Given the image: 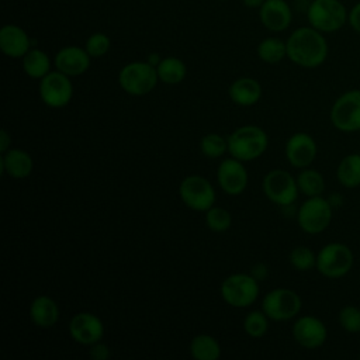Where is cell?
I'll use <instances>...</instances> for the list:
<instances>
[{
  "label": "cell",
  "mask_w": 360,
  "mask_h": 360,
  "mask_svg": "<svg viewBox=\"0 0 360 360\" xmlns=\"http://www.w3.org/2000/svg\"><path fill=\"white\" fill-rule=\"evenodd\" d=\"M285 44L287 58L301 68H318L328 58L329 46L323 32L315 30L311 25L294 30Z\"/></svg>",
  "instance_id": "obj_1"
},
{
  "label": "cell",
  "mask_w": 360,
  "mask_h": 360,
  "mask_svg": "<svg viewBox=\"0 0 360 360\" xmlns=\"http://www.w3.org/2000/svg\"><path fill=\"white\" fill-rule=\"evenodd\" d=\"M228 152L240 162H250L260 158L269 145L267 134L256 125H245L236 128L229 136Z\"/></svg>",
  "instance_id": "obj_2"
},
{
  "label": "cell",
  "mask_w": 360,
  "mask_h": 360,
  "mask_svg": "<svg viewBox=\"0 0 360 360\" xmlns=\"http://www.w3.org/2000/svg\"><path fill=\"white\" fill-rule=\"evenodd\" d=\"M349 10L340 0H312L307 10V18L311 27L332 34L347 24Z\"/></svg>",
  "instance_id": "obj_3"
},
{
  "label": "cell",
  "mask_w": 360,
  "mask_h": 360,
  "mask_svg": "<svg viewBox=\"0 0 360 360\" xmlns=\"http://www.w3.org/2000/svg\"><path fill=\"white\" fill-rule=\"evenodd\" d=\"M354 264L352 249L340 242H330L316 253V270L328 278H340L346 276Z\"/></svg>",
  "instance_id": "obj_4"
},
{
  "label": "cell",
  "mask_w": 360,
  "mask_h": 360,
  "mask_svg": "<svg viewBox=\"0 0 360 360\" xmlns=\"http://www.w3.org/2000/svg\"><path fill=\"white\" fill-rule=\"evenodd\" d=\"M158 70L148 60H136L127 63L118 73L121 89L131 96H145L158 84Z\"/></svg>",
  "instance_id": "obj_5"
},
{
  "label": "cell",
  "mask_w": 360,
  "mask_h": 360,
  "mask_svg": "<svg viewBox=\"0 0 360 360\" xmlns=\"http://www.w3.org/2000/svg\"><path fill=\"white\" fill-rule=\"evenodd\" d=\"M221 297L233 308H246L259 297V281L250 274H231L221 284Z\"/></svg>",
  "instance_id": "obj_6"
},
{
  "label": "cell",
  "mask_w": 360,
  "mask_h": 360,
  "mask_svg": "<svg viewBox=\"0 0 360 360\" xmlns=\"http://www.w3.org/2000/svg\"><path fill=\"white\" fill-rule=\"evenodd\" d=\"M332 125L342 132L360 131V89L342 93L330 107Z\"/></svg>",
  "instance_id": "obj_7"
},
{
  "label": "cell",
  "mask_w": 360,
  "mask_h": 360,
  "mask_svg": "<svg viewBox=\"0 0 360 360\" xmlns=\"http://www.w3.org/2000/svg\"><path fill=\"white\" fill-rule=\"evenodd\" d=\"M333 207L328 198L322 195L308 197L297 211L300 228L311 235L323 232L332 221Z\"/></svg>",
  "instance_id": "obj_8"
},
{
  "label": "cell",
  "mask_w": 360,
  "mask_h": 360,
  "mask_svg": "<svg viewBox=\"0 0 360 360\" xmlns=\"http://www.w3.org/2000/svg\"><path fill=\"white\" fill-rule=\"evenodd\" d=\"M300 295L290 288H274L262 300V311L273 321H288L301 311Z\"/></svg>",
  "instance_id": "obj_9"
},
{
  "label": "cell",
  "mask_w": 360,
  "mask_h": 360,
  "mask_svg": "<svg viewBox=\"0 0 360 360\" xmlns=\"http://www.w3.org/2000/svg\"><path fill=\"white\" fill-rule=\"evenodd\" d=\"M264 195L280 207H290L298 197L297 179L281 169L270 170L263 179Z\"/></svg>",
  "instance_id": "obj_10"
},
{
  "label": "cell",
  "mask_w": 360,
  "mask_h": 360,
  "mask_svg": "<svg viewBox=\"0 0 360 360\" xmlns=\"http://www.w3.org/2000/svg\"><path fill=\"white\" fill-rule=\"evenodd\" d=\"M181 201L194 211H207L215 202L212 184L202 176L191 174L181 180L179 187Z\"/></svg>",
  "instance_id": "obj_11"
},
{
  "label": "cell",
  "mask_w": 360,
  "mask_h": 360,
  "mask_svg": "<svg viewBox=\"0 0 360 360\" xmlns=\"http://www.w3.org/2000/svg\"><path fill=\"white\" fill-rule=\"evenodd\" d=\"M69 77L70 76L56 69L39 79V97L45 105L51 108H62L70 103L73 84Z\"/></svg>",
  "instance_id": "obj_12"
},
{
  "label": "cell",
  "mask_w": 360,
  "mask_h": 360,
  "mask_svg": "<svg viewBox=\"0 0 360 360\" xmlns=\"http://www.w3.org/2000/svg\"><path fill=\"white\" fill-rule=\"evenodd\" d=\"M292 336L295 342L305 349L321 347L328 338L325 323L314 315H302L292 325Z\"/></svg>",
  "instance_id": "obj_13"
},
{
  "label": "cell",
  "mask_w": 360,
  "mask_h": 360,
  "mask_svg": "<svg viewBox=\"0 0 360 360\" xmlns=\"http://www.w3.org/2000/svg\"><path fill=\"white\" fill-rule=\"evenodd\" d=\"M316 142L307 132L292 134L285 143V158L292 167L305 169L316 158Z\"/></svg>",
  "instance_id": "obj_14"
},
{
  "label": "cell",
  "mask_w": 360,
  "mask_h": 360,
  "mask_svg": "<svg viewBox=\"0 0 360 360\" xmlns=\"http://www.w3.org/2000/svg\"><path fill=\"white\" fill-rule=\"evenodd\" d=\"M219 187L229 195H239L248 186V172L243 163L235 158L224 159L217 172Z\"/></svg>",
  "instance_id": "obj_15"
},
{
  "label": "cell",
  "mask_w": 360,
  "mask_h": 360,
  "mask_svg": "<svg viewBox=\"0 0 360 360\" xmlns=\"http://www.w3.org/2000/svg\"><path fill=\"white\" fill-rule=\"evenodd\" d=\"M69 333L73 340L80 345H93L101 340L104 335V325L97 315L79 312L70 319Z\"/></svg>",
  "instance_id": "obj_16"
},
{
  "label": "cell",
  "mask_w": 360,
  "mask_h": 360,
  "mask_svg": "<svg viewBox=\"0 0 360 360\" xmlns=\"http://www.w3.org/2000/svg\"><path fill=\"white\" fill-rule=\"evenodd\" d=\"M262 24L273 32L285 31L292 21V11L285 0H264L259 8Z\"/></svg>",
  "instance_id": "obj_17"
},
{
  "label": "cell",
  "mask_w": 360,
  "mask_h": 360,
  "mask_svg": "<svg viewBox=\"0 0 360 360\" xmlns=\"http://www.w3.org/2000/svg\"><path fill=\"white\" fill-rule=\"evenodd\" d=\"M91 56L84 48L69 45L59 49L55 55V66L68 76H80L90 68Z\"/></svg>",
  "instance_id": "obj_18"
},
{
  "label": "cell",
  "mask_w": 360,
  "mask_h": 360,
  "mask_svg": "<svg viewBox=\"0 0 360 360\" xmlns=\"http://www.w3.org/2000/svg\"><path fill=\"white\" fill-rule=\"evenodd\" d=\"M0 49L8 58H22L31 49V41L24 28L6 24L0 30Z\"/></svg>",
  "instance_id": "obj_19"
},
{
  "label": "cell",
  "mask_w": 360,
  "mask_h": 360,
  "mask_svg": "<svg viewBox=\"0 0 360 360\" xmlns=\"http://www.w3.org/2000/svg\"><path fill=\"white\" fill-rule=\"evenodd\" d=\"M0 165L1 173H7L13 179H25L34 169V160L30 153L17 148H10L1 153Z\"/></svg>",
  "instance_id": "obj_20"
},
{
  "label": "cell",
  "mask_w": 360,
  "mask_h": 360,
  "mask_svg": "<svg viewBox=\"0 0 360 360\" xmlns=\"http://www.w3.org/2000/svg\"><path fill=\"white\" fill-rule=\"evenodd\" d=\"M30 319L38 328H52L59 319L58 304L48 295H38L30 305Z\"/></svg>",
  "instance_id": "obj_21"
},
{
  "label": "cell",
  "mask_w": 360,
  "mask_h": 360,
  "mask_svg": "<svg viewBox=\"0 0 360 360\" xmlns=\"http://www.w3.org/2000/svg\"><path fill=\"white\" fill-rule=\"evenodd\" d=\"M231 100L242 107L256 104L262 97V86L253 77H239L229 86Z\"/></svg>",
  "instance_id": "obj_22"
},
{
  "label": "cell",
  "mask_w": 360,
  "mask_h": 360,
  "mask_svg": "<svg viewBox=\"0 0 360 360\" xmlns=\"http://www.w3.org/2000/svg\"><path fill=\"white\" fill-rule=\"evenodd\" d=\"M336 179L346 188L360 186V153H349L339 162Z\"/></svg>",
  "instance_id": "obj_23"
},
{
  "label": "cell",
  "mask_w": 360,
  "mask_h": 360,
  "mask_svg": "<svg viewBox=\"0 0 360 360\" xmlns=\"http://www.w3.org/2000/svg\"><path fill=\"white\" fill-rule=\"evenodd\" d=\"M21 59H22V69L25 75L30 76L31 79H42L45 75L51 72L49 56L38 48L30 49Z\"/></svg>",
  "instance_id": "obj_24"
},
{
  "label": "cell",
  "mask_w": 360,
  "mask_h": 360,
  "mask_svg": "<svg viewBox=\"0 0 360 360\" xmlns=\"http://www.w3.org/2000/svg\"><path fill=\"white\" fill-rule=\"evenodd\" d=\"M190 353L195 360H218L221 356V346L214 336L200 333L193 338Z\"/></svg>",
  "instance_id": "obj_25"
},
{
  "label": "cell",
  "mask_w": 360,
  "mask_h": 360,
  "mask_svg": "<svg viewBox=\"0 0 360 360\" xmlns=\"http://www.w3.org/2000/svg\"><path fill=\"white\" fill-rule=\"evenodd\" d=\"M156 70L159 80L166 84H177L183 82L187 73L186 63L176 56L163 58L156 66Z\"/></svg>",
  "instance_id": "obj_26"
},
{
  "label": "cell",
  "mask_w": 360,
  "mask_h": 360,
  "mask_svg": "<svg viewBox=\"0 0 360 360\" xmlns=\"http://www.w3.org/2000/svg\"><path fill=\"white\" fill-rule=\"evenodd\" d=\"M295 179H297L298 190L307 197L322 195V193L325 191V179L315 169L305 167L298 173Z\"/></svg>",
  "instance_id": "obj_27"
},
{
  "label": "cell",
  "mask_w": 360,
  "mask_h": 360,
  "mask_svg": "<svg viewBox=\"0 0 360 360\" xmlns=\"http://www.w3.org/2000/svg\"><path fill=\"white\" fill-rule=\"evenodd\" d=\"M257 56L266 63H278L287 56V44L277 37H267L257 45Z\"/></svg>",
  "instance_id": "obj_28"
},
{
  "label": "cell",
  "mask_w": 360,
  "mask_h": 360,
  "mask_svg": "<svg viewBox=\"0 0 360 360\" xmlns=\"http://www.w3.org/2000/svg\"><path fill=\"white\" fill-rule=\"evenodd\" d=\"M200 150L207 158H221L228 150V141L219 134H207L200 141Z\"/></svg>",
  "instance_id": "obj_29"
},
{
  "label": "cell",
  "mask_w": 360,
  "mask_h": 360,
  "mask_svg": "<svg viewBox=\"0 0 360 360\" xmlns=\"http://www.w3.org/2000/svg\"><path fill=\"white\" fill-rule=\"evenodd\" d=\"M269 329V316L263 311H252L243 319V330L250 338H262Z\"/></svg>",
  "instance_id": "obj_30"
},
{
  "label": "cell",
  "mask_w": 360,
  "mask_h": 360,
  "mask_svg": "<svg viewBox=\"0 0 360 360\" xmlns=\"http://www.w3.org/2000/svg\"><path fill=\"white\" fill-rule=\"evenodd\" d=\"M290 263L298 271H308L316 267V255L307 246H297L290 252Z\"/></svg>",
  "instance_id": "obj_31"
},
{
  "label": "cell",
  "mask_w": 360,
  "mask_h": 360,
  "mask_svg": "<svg viewBox=\"0 0 360 360\" xmlns=\"http://www.w3.org/2000/svg\"><path fill=\"white\" fill-rule=\"evenodd\" d=\"M205 222L211 231L224 232V231L229 229V226L232 224V218H231V214L225 208L212 205L210 210L205 211Z\"/></svg>",
  "instance_id": "obj_32"
},
{
  "label": "cell",
  "mask_w": 360,
  "mask_h": 360,
  "mask_svg": "<svg viewBox=\"0 0 360 360\" xmlns=\"http://www.w3.org/2000/svg\"><path fill=\"white\" fill-rule=\"evenodd\" d=\"M339 325L347 333H360V308L345 305L338 315Z\"/></svg>",
  "instance_id": "obj_33"
},
{
  "label": "cell",
  "mask_w": 360,
  "mask_h": 360,
  "mask_svg": "<svg viewBox=\"0 0 360 360\" xmlns=\"http://www.w3.org/2000/svg\"><path fill=\"white\" fill-rule=\"evenodd\" d=\"M111 48V39L104 32H94L91 34L84 44V49L91 58H101L104 56Z\"/></svg>",
  "instance_id": "obj_34"
},
{
  "label": "cell",
  "mask_w": 360,
  "mask_h": 360,
  "mask_svg": "<svg viewBox=\"0 0 360 360\" xmlns=\"http://www.w3.org/2000/svg\"><path fill=\"white\" fill-rule=\"evenodd\" d=\"M90 346L91 347H90L89 354L94 360H107L110 357V354H111L110 347L105 343H103L101 340H98V342H96V343H93Z\"/></svg>",
  "instance_id": "obj_35"
},
{
  "label": "cell",
  "mask_w": 360,
  "mask_h": 360,
  "mask_svg": "<svg viewBox=\"0 0 360 360\" xmlns=\"http://www.w3.org/2000/svg\"><path fill=\"white\" fill-rule=\"evenodd\" d=\"M347 24L350 28L356 32L360 34V1H357L350 10H349V17H347Z\"/></svg>",
  "instance_id": "obj_36"
},
{
  "label": "cell",
  "mask_w": 360,
  "mask_h": 360,
  "mask_svg": "<svg viewBox=\"0 0 360 360\" xmlns=\"http://www.w3.org/2000/svg\"><path fill=\"white\" fill-rule=\"evenodd\" d=\"M267 274H269V270H267L266 264H263V263H256V264L252 267V271H250V276H252L253 278H256L259 283L263 281V280L267 277Z\"/></svg>",
  "instance_id": "obj_37"
},
{
  "label": "cell",
  "mask_w": 360,
  "mask_h": 360,
  "mask_svg": "<svg viewBox=\"0 0 360 360\" xmlns=\"http://www.w3.org/2000/svg\"><path fill=\"white\" fill-rule=\"evenodd\" d=\"M11 145V138L6 129L0 131V153H4L10 149Z\"/></svg>",
  "instance_id": "obj_38"
},
{
  "label": "cell",
  "mask_w": 360,
  "mask_h": 360,
  "mask_svg": "<svg viewBox=\"0 0 360 360\" xmlns=\"http://www.w3.org/2000/svg\"><path fill=\"white\" fill-rule=\"evenodd\" d=\"M242 3L248 8H260V6L264 3V0H242Z\"/></svg>",
  "instance_id": "obj_39"
},
{
  "label": "cell",
  "mask_w": 360,
  "mask_h": 360,
  "mask_svg": "<svg viewBox=\"0 0 360 360\" xmlns=\"http://www.w3.org/2000/svg\"><path fill=\"white\" fill-rule=\"evenodd\" d=\"M160 60H162V59L159 58V55H158V53H150V55H149V58H148V62H149L150 65H153L155 68L159 65V62H160Z\"/></svg>",
  "instance_id": "obj_40"
},
{
  "label": "cell",
  "mask_w": 360,
  "mask_h": 360,
  "mask_svg": "<svg viewBox=\"0 0 360 360\" xmlns=\"http://www.w3.org/2000/svg\"><path fill=\"white\" fill-rule=\"evenodd\" d=\"M219 1H228V0H219Z\"/></svg>",
  "instance_id": "obj_41"
},
{
  "label": "cell",
  "mask_w": 360,
  "mask_h": 360,
  "mask_svg": "<svg viewBox=\"0 0 360 360\" xmlns=\"http://www.w3.org/2000/svg\"><path fill=\"white\" fill-rule=\"evenodd\" d=\"M359 359H360V354H359Z\"/></svg>",
  "instance_id": "obj_42"
}]
</instances>
